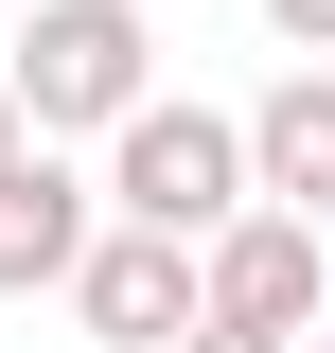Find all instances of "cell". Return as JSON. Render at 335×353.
<instances>
[{
    "label": "cell",
    "instance_id": "6da1fadb",
    "mask_svg": "<svg viewBox=\"0 0 335 353\" xmlns=\"http://www.w3.org/2000/svg\"><path fill=\"white\" fill-rule=\"evenodd\" d=\"M18 124L71 141V124H124L141 88H159V36H141V0H36V36H18Z\"/></svg>",
    "mask_w": 335,
    "mask_h": 353
},
{
    "label": "cell",
    "instance_id": "7a4b0ae2",
    "mask_svg": "<svg viewBox=\"0 0 335 353\" xmlns=\"http://www.w3.org/2000/svg\"><path fill=\"white\" fill-rule=\"evenodd\" d=\"M106 212H141V230H230V212H247V124L141 88L124 124H106Z\"/></svg>",
    "mask_w": 335,
    "mask_h": 353
},
{
    "label": "cell",
    "instance_id": "3957f363",
    "mask_svg": "<svg viewBox=\"0 0 335 353\" xmlns=\"http://www.w3.org/2000/svg\"><path fill=\"white\" fill-rule=\"evenodd\" d=\"M53 301H71L106 353H176V318H194V230H141V212H124V230H88Z\"/></svg>",
    "mask_w": 335,
    "mask_h": 353
},
{
    "label": "cell",
    "instance_id": "277c9868",
    "mask_svg": "<svg viewBox=\"0 0 335 353\" xmlns=\"http://www.w3.org/2000/svg\"><path fill=\"white\" fill-rule=\"evenodd\" d=\"M194 301L212 318H265V336H318V212L247 194L230 230H194Z\"/></svg>",
    "mask_w": 335,
    "mask_h": 353
},
{
    "label": "cell",
    "instance_id": "5b68a950",
    "mask_svg": "<svg viewBox=\"0 0 335 353\" xmlns=\"http://www.w3.org/2000/svg\"><path fill=\"white\" fill-rule=\"evenodd\" d=\"M247 194H283V212L335 230V53H300V71L247 106Z\"/></svg>",
    "mask_w": 335,
    "mask_h": 353
},
{
    "label": "cell",
    "instance_id": "8992f818",
    "mask_svg": "<svg viewBox=\"0 0 335 353\" xmlns=\"http://www.w3.org/2000/svg\"><path fill=\"white\" fill-rule=\"evenodd\" d=\"M71 248H88V176L53 159V141H18V159H0V301H53Z\"/></svg>",
    "mask_w": 335,
    "mask_h": 353
},
{
    "label": "cell",
    "instance_id": "52a82bcc",
    "mask_svg": "<svg viewBox=\"0 0 335 353\" xmlns=\"http://www.w3.org/2000/svg\"><path fill=\"white\" fill-rule=\"evenodd\" d=\"M176 353H300V336H265V318H212V301H194V318H176Z\"/></svg>",
    "mask_w": 335,
    "mask_h": 353
},
{
    "label": "cell",
    "instance_id": "ba28073f",
    "mask_svg": "<svg viewBox=\"0 0 335 353\" xmlns=\"http://www.w3.org/2000/svg\"><path fill=\"white\" fill-rule=\"evenodd\" d=\"M265 36H283V53H335V0H265Z\"/></svg>",
    "mask_w": 335,
    "mask_h": 353
},
{
    "label": "cell",
    "instance_id": "9c48e42d",
    "mask_svg": "<svg viewBox=\"0 0 335 353\" xmlns=\"http://www.w3.org/2000/svg\"><path fill=\"white\" fill-rule=\"evenodd\" d=\"M18 141H36V124H18V88H0V159H18Z\"/></svg>",
    "mask_w": 335,
    "mask_h": 353
},
{
    "label": "cell",
    "instance_id": "30bf717a",
    "mask_svg": "<svg viewBox=\"0 0 335 353\" xmlns=\"http://www.w3.org/2000/svg\"><path fill=\"white\" fill-rule=\"evenodd\" d=\"M318 353H335V318H318Z\"/></svg>",
    "mask_w": 335,
    "mask_h": 353
}]
</instances>
